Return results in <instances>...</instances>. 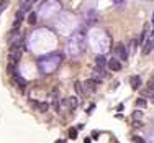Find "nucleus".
I'll list each match as a JSON object with an SVG mask.
<instances>
[{
    "mask_svg": "<svg viewBox=\"0 0 154 143\" xmlns=\"http://www.w3.org/2000/svg\"><path fill=\"white\" fill-rule=\"evenodd\" d=\"M151 142H153V143H154V137H151Z\"/></svg>",
    "mask_w": 154,
    "mask_h": 143,
    "instance_id": "obj_20",
    "label": "nucleus"
},
{
    "mask_svg": "<svg viewBox=\"0 0 154 143\" xmlns=\"http://www.w3.org/2000/svg\"><path fill=\"white\" fill-rule=\"evenodd\" d=\"M34 105H36V109L39 110V112H43V114L49 110V104H46V102H38V104H34Z\"/></svg>",
    "mask_w": 154,
    "mask_h": 143,
    "instance_id": "obj_10",
    "label": "nucleus"
},
{
    "mask_svg": "<svg viewBox=\"0 0 154 143\" xmlns=\"http://www.w3.org/2000/svg\"><path fill=\"white\" fill-rule=\"evenodd\" d=\"M107 66H108V69L110 71H113V72H117V71H120L121 69V63H120V59H117V58H112Z\"/></svg>",
    "mask_w": 154,
    "mask_h": 143,
    "instance_id": "obj_5",
    "label": "nucleus"
},
{
    "mask_svg": "<svg viewBox=\"0 0 154 143\" xmlns=\"http://www.w3.org/2000/svg\"><path fill=\"white\" fill-rule=\"evenodd\" d=\"M115 55L118 56L117 59H120V61H126L128 59V50H126V46L123 43H118L115 46Z\"/></svg>",
    "mask_w": 154,
    "mask_h": 143,
    "instance_id": "obj_2",
    "label": "nucleus"
},
{
    "mask_svg": "<svg viewBox=\"0 0 154 143\" xmlns=\"http://www.w3.org/2000/svg\"><path fill=\"white\" fill-rule=\"evenodd\" d=\"M74 89H75V92L79 94V96H82L84 94V86H82V82H79V81L74 84Z\"/></svg>",
    "mask_w": 154,
    "mask_h": 143,
    "instance_id": "obj_12",
    "label": "nucleus"
},
{
    "mask_svg": "<svg viewBox=\"0 0 154 143\" xmlns=\"http://www.w3.org/2000/svg\"><path fill=\"white\" fill-rule=\"evenodd\" d=\"M153 40L151 38H148L146 40L144 43H143V53H144V55H148V53H151V50H153Z\"/></svg>",
    "mask_w": 154,
    "mask_h": 143,
    "instance_id": "obj_7",
    "label": "nucleus"
},
{
    "mask_svg": "<svg viewBox=\"0 0 154 143\" xmlns=\"http://www.w3.org/2000/svg\"><path fill=\"white\" fill-rule=\"evenodd\" d=\"M28 23H31V25H33V23H36V13H34V12H31L28 15Z\"/></svg>",
    "mask_w": 154,
    "mask_h": 143,
    "instance_id": "obj_13",
    "label": "nucleus"
},
{
    "mask_svg": "<svg viewBox=\"0 0 154 143\" xmlns=\"http://www.w3.org/2000/svg\"><path fill=\"white\" fill-rule=\"evenodd\" d=\"M13 81H15V82H17V84L20 86V87H25V86H26V81L23 79V77L18 76L17 72H13Z\"/></svg>",
    "mask_w": 154,
    "mask_h": 143,
    "instance_id": "obj_9",
    "label": "nucleus"
},
{
    "mask_svg": "<svg viewBox=\"0 0 154 143\" xmlns=\"http://www.w3.org/2000/svg\"><path fill=\"white\" fill-rule=\"evenodd\" d=\"M7 5H8V0H2V5H0V13L7 8Z\"/></svg>",
    "mask_w": 154,
    "mask_h": 143,
    "instance_id": "obj_15",
    "label": "nucleus"
},
{
    "mask_svg": "<svg viewBox=\"0 0 154 143\" xmlns=\"http://www.w3.org/2000/svg\"><path fill=\"white\" fill-rule=\"evenodd\" d=\"M153 23H154V15H153Z\"/></svg>",
    "mask_w": 154,
    "mask_h": 143,
    "instance_id": "obj_21",
    "label": "nucleus"
},
{
    "mask_svg": "<svg viewBox=\"0 0 154 143\" xmlns=\"http://www.w3.org/2000/svg\"><path fill=\"white\" fill-rule=\"evenodd\" d=\"M136 105H138V107H146V101H144V99H138Z\"/></svg>",
    "mask_w": 154,
    "mask_h": 143,
    "instance_id": "obj_16",
    "label": "nucleus"
},
{
    "mask_svg": "<svg viewBox=\"0 0 154 143\" xmlns=\"http://www.w3.org/2000/svg\"><path fill=\"white\" fill-rule=\"evenodd\" d=\"M61 104H63V105H67L69 109H75V107L79 105V97H75V96L67 97V99H63V101H61Z\"/></svg>",
    "mask_w": 154,
    "mask_h": 143,
    "instance_id": "obj_3",
    "label": "nucleus"
},
{
    "mask_svg": "<svg viewBox=\"0 0 154 143\" xmlns=\"http://www.w3.org/2000/svg\"><path fill=\"white\" fill-rule=\"evenodd\" d=\"M69 137L71 138H77V128H69Z\"/></svg>",
    "mask_w": 154,
    "mask_h": 143,
    "instance_id": "obj_14",
    "label": "nucleus"
},
{
    "mask_svg": "<svg viewBox=\"0 0 154 143\" xmlns=\"http://www.w3.org/2000/svg\"><path fill=\"white\" fill-rule=\"evenodd\" d=\"M148 91H149V92H154V79L149 81V84H148Z\"/></svg>",
    "mask_w": 154,
    "mask_h": 143,
    "instance_id": "obj_17",
    "label": "nucleus"
},
{
    "mask_svg": "<svg viewBox=\"0 0 154 143\" xmlns=\"http://www.w3.org/2000/svg\"><path fill=\"white\" fill-rule=\"evenodd\" d=\"M8 58H10V63L17 64L18 61H20V58H21V50H20V48H12Z\"/></svg>",
    "mask_w": 154,
    "mask_h": 143,
    "instance_id": "obj_4",
    "label": "nucleus"
},
{
    "mask_svg": "<svg viewBox=\"0 0 154 143\" xmlns=\"http://www.w3.org/2000/svg\"><path fill=\"white\" fill-rule=\"evenodd\" d=\"M63 53H53V55H48L44 58L38 59V66L41 69L43 74H51V72H54L61 63H63Z\"/></svg>",
    "mask_w": 154,
    "mask_h": 143,
    "instance_id": "obj_1",
    "label": "nucleus"
},
{
    "mask_svg": "<svg viewBox=\"0 0 154 143\" xmlns=\"http://www.w3.org/2000/svg\"><path fill=\"white\" fill-rule=\"evenodd\" d=\"M134 48H136V40H131V43H129V50L134 51Z\"/></svg>",
    "mask_w": 154,
    "mask_h": 143,
    "instance_id": "obj_18",
    "label": "nucleus"
},
{
    "mask_svg": "<svg viewBox=\"0 0 154 143\" xmlns=\"http://www.w3.org/2000/svg\"><path fill=\"white\" fill-rule=\"evenodd\" d=\"M97 84H98V82H95L94 79H87V81H85V87H87L89 91H95Z\"/></svg>",
    "mask_w": 154,
    "mask_h": 143,
    "instance_id": "obj_11",
    "label": "nucleus"
},
{
    "mask_svg": "<svg viewBox=\"0 0 154 143\" xmlns=\"http://www.w3.org/2000/svg\"><path fill=\"white\" fill-rule=\"evenodd\" d=\"M56 143H64V142H63V140H59V142H56Z\"/></svg>",
    "mask_w": 154,
    "mask_h": 143,
    "instance_id": "obj_19",
    "label": "nucleus"
},
{
    "mask_svg": "<svg viewBox=\"0 0 154 143\" xmlns=\"http://www.w3.org/2000/svg\"><path fill=\"white\" fill-rule=\"evenodd\" d=\"M108 64V61L105 59V56L103 55H98L95 58V67L97 69H102V71H105V66Z\"/></svg>",
    "mask_w": 154,
    "mask_h": 143,
    "instance_id": "obj_6",
    "label": "nucleus"
},
{
    "mask_svg": "<svg viewBox=\"0 0 154 143\" xmlns=\"http://www.w3.org/2000/svg\"><path fill=\"white\" fill-rule=\"evenodd\" d=\"M129 84H131L133 89H139V86H141V77L139 76H131L129 77Z\"/></svg>",
    "mask_w": 154,
    "mask_h": 143,
    "instance_id": "obj_8",
    "label": "nucleus"
}]
</instances>
